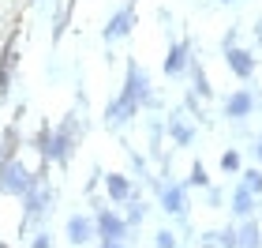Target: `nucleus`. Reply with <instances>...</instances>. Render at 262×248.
<instances>
[{
  "label": "nucleus",
  "mask_w": 262,
  "mask_h": 248,
  "mask_svg": "<svg viewBox=\"0 0 262 248\" xmlns=\"http://www.w3.org/2000/svg\"><path fill=\"white\" fill-rule=\"evenodd\" d=\"M142 109H158V94H154V83L146 75V68H142L139 61H127L120 94L105 105V124L109 128H124V124L135 121Z\"/></svg>",
  "instance_id": "1"
},
{
  "label": "nucleus",
  "mask_w": 262,
  "mask_h": 248,
  "mask_svg": "<svg viewBox=\"0 0 262 248\" xmlns=\"http://www.w3.org/2000/svg\"><path fill=\"white\" fill-rule=\"evenodd\" d=\"M79 139H82V121L75 113H68L49 132V147L41 155V165H68L71 155H75V147H79Z\"/></svg>",
  "instance_id": "2"
},
{
  "label": "nucleus",
  "mask_w": 262,
  "mask_h": 248,
  "mask_svg": "<svg viewBox=\"0 0 262 248\" xmlns=\"http://www.w3.org/2000/svg\"><path fill=\"white\" fill-rule=\"evenodd\" d=\"M53 203H56V188L49 184V177L34 173L30 188L23 192V226H38L53 215Z\"/></svg>",
  "instance_id": "3"
},
{
  "label": "nucleus",
  "mask_w": 262,
  "mask_h": 248,
  "mask_svg": "<svg viewBox=\"0 0 262 248\" xmlns=\"http://www.w3.org/2000/svg\"><path fill=\"white\" fill-rule=\"evenodd\" d=\"M127 233H131V226L116 207H98L94 211V241L101 248H120L127 241Z\"/></svg>",
  "instance_id": "4"
},
{
  "label": "nucleus",
  "mask_w": 262,
  "mask_h": 248,
  "mask_svg": "<svg viewBox=\"0 0 262 248\" xmlns=\"http://www.w3.org/2000/svg\"><path fill=\"white\" fill-rule=\"evenodd\" d=\"M34 173L27 169V162L19 158V150H8L4 158H0V196L8 199H23V192L30 188Z\"/></svg>",
  "instance_id": "5"
},
{
  "label": "nucleus",
  "mask_w": 262,
  "mask_h": 248,
  "mask_svg": "<svg viewBox=\"0 0 262 248\" xmlns=\"http://www.w3.org/2000/svg\"><path fill=\"white\" fill-rule=\"evenodd\" d=\"M135 23H139V11H135V0H131V4L116 8L113 15H109V23L101 27V42H105V45H113V42H124L127 34L135 30Z\"/></svg>",
  "instance_id": "6"
},
{
  "label": "nucleus",
  "mask_w": 262,
  "mask_h": 248,
  "mask_svg": "<svg viewBox=\"0 0 262 248\" xmlns=\"http://www.w3.org/2000/svg\"><path fill=\"white\" fill-rule=\"evenodd\" d=\"M158 188V207L169 218H187V184L169 181V184H154Z\"/></svg>",
  "instance_id": "7"
},
{
  "label": "nucleus",
  "mask_w": 262,
  "mask_h": 248,
  "mask_svg": "<svg viewBox=\"0 0 262 248\" xmlns=\"http://www.w3.org/2000/svg\"><path fill=\"white\" fill-rule=\"evenodd\" d=\"M221 56H225V68H229V72L240 79V83H247L255 72H258V61H255V53L251 49H240V42L236 45H225L221 49Z\"/></svg>",
  "instance_id": "8"
},
{
  "label": "nucleus",
  "mask_w": 262,
  "mask_h": 248,
  "mask_svg": "<svg viewBox=\"0 0 262 248\" xmlns=\"http://www.w3.org/2000/svg\"><path fill=\"white\" fill-rule=\"evenodd\" d=\"M221 109H225L229 121H247V117H255V109H258V94L251 87H236L229 98H225Z\"/></svg>",
  "instance_id": "9"
},
{
  "label": "nucleus",
  "mask_w": 262,
  "mask_h": 248,
  "mask_svg": "<svg viewBox=\"0 0 262 248\" xmlns=\"http://www.w3.org/2000/svg\"><path fill=\"white\" fill-rule=\"evenodd\" d=\"M187 64H191V42L180 38V42L169 45V53H165V61H161V72L169 79H184L187 75Z\"/></svg>",
  "instance_id": "10"
},
{
  "label": "nucleus",
  "mask_w": 262,
  "mask_h": 248,
  "mask_svg": "<svg viewBox=\"0 0 262 248\" xmlns=\"http://www.w3.org/2000/svg\"><path fill=\"white\" fill-rule=\"evenodd\" d=\"M165 132H169L172 147H191L195 136H199V128L191 124V113H169V117H165Z\"/></svg>",
  "instance_id": "11"
},
{
  "label": "nucleus",
  "mask_w": 262,
  "mask_h": 248,
  "mask_svg": "<svg viewBox=\"0 0 262 248\" xmlns=\"http://www.w3.org/2000/svg\"><path fill=\"white\" fill-rule=\"evenodd\" d=\"M101 188H105V199H109V203H127V199L139 196V188H135V181H131L127 173H105Z\"/></svg>",
  "instance_id": "12"
},
{
  "label": "nucleus",
  "mask_w": 262,
  "mask_h": 248,
  "mask_svg": "<svg viewBox=\"0 0 262 248\" xmlns=\"http://www.w3.org/2000/svg\"><path fill=\"white\" fill-rule=\"evenodd\" d=\"M64 241L68 244H94V215H71L68 218V226H64Z\"/></svg>",
  "instance_id": "13"
},
{
  "label": "nucleus",
  "mask_w": 262,
  "mask_h": 248,
  "mask_svg": "<svg viewBox=\"0 0 262 248\" xmlns=\"http://www.w3.org/2000/svg\"><path fill=\"white\" fill-rule=\"evenodd\" d=\"M255 211H258V196H251L247 188L236 184L232 196H229V215H232L236 222H244V218H255Z\"/></svg>",
  "instance_id": "14"
},
{
  "label": "nucleus",
  "mask_w": 262,
  "mask_h": 248,
  "mask_svg": "<svg viewBox=\"0 0 262 248\" xmlns=\"http://www.w3.org/2000/svg\"><path fill=\"white\" fill-rule=\"evenodd\" d=\"M15 64H19V38H8L4 53H0V94H8V87H11V72H15Z\"/></svg>",
  "instance_id": "15"
},
{
  "label": "nucleus",
  "mask_w": 262,
  "mask_h": 248,
  "mask_svg": "<svg viewBox=\"0 0 262 248\" xmlns=\"http://www.w3.org/2000/svg\"><path fill=\"white\" fill-rule=\"evenodd\" d=\"M262 244V226L255 218H244L236 226V248H258Z\"/></svg>",
  "instance_id": "16"
},
{
  "label": "nucleus",
  "mask_w": 262,
  "mask_h": 248,
  "mask_svg": "<svg viewBox=\"0 0 262 248\" xmlns=\"http://www.w3.org/2000/svg\"><path fill=\"white\" fill-rule=\"evenodd\" d=\"M202 248H236V226H225V230H206L199 237Z\"/></svg>",
  "instance_id": "17"
},
{
  "label": "nucleus",
  "mask_w": 262,
  "mask_h": 248,
  "mask_svg": "<svg viewBox=\"0 0 262 248\" xmlns=\"http://www.w3.org/2000/svg\"><path fill=\"white\" fill-rule=\"evenodd\" d=\"M187 75H191V90L199 94V98H213L210 75H206V68L199 64V56H191V64H187Z\"/></svg>",
  "instance_id": "18"
},
{
  "label": "nucleus",
  "mask_w": 262,
  "mask_h": 248,
  "mask_svg": "<svg viewBox=\"0 0 262 248\" xmlns=\"http://www.w3.org/2000/svg\"><path fill=\"white\" fill-rule=\"evenodd\" d=\"M236 177H240V188H247L251 196H262V165H247Z\"/></svg>",
  "instance_id": "19"
},
{
  "label": "nucleus",
  "mask_w": 262,
  "mask_h": 248,
  "mask_svg": "<svg viewBox=\"0 0 262 248\" xmlns=\"http://www.w3.org/2000/svg\"><path fill=\"white\" fill-rule=\"evenodd\" d=\"M124 218H127V226H131V230L142 226V218H146V203H142L139 196H135V199H127V215H124Z\"/></svg>",
  "instance_id": "20"
},
{
  "label": "nucleus",
  "mask_w": 262,
  "mask_h": 248,
  "mask_svg": "<svg viewBox=\"0 0 262 248\" xmlns=\"http://www.w3.org/2000/svg\"><path fill=\"white\" fill-rule=\"evenodd\" d=\"M187 188H206L210 184V173H206V165L202 162H191V173H187V181H184Z\"/></svg>",
  "instance_id": "21"
},
{
  "label": "nucleus",
  "mask_w": 262,
  "mask_h": 248,
  "mask_svg": "<svg viewBox=\"0 0 262 248\" xmlns=\"http://www.w3.org/2000/svg\"><path fill=\"white\" fill-rule=\"evenodd\" d=\"M221 169H225V173H240V169H244V158H240V150H236V147H229V150L221 155Z\"/></svg>",
  "instance_id": "22"
},
{
  "label": "nucleus",
  "mask_w": 262,
  "mask_h": 248,
  "mask_svg": "<svg viewBox=\"0 0 262 248\" xmlns=\"http://www.w3.org/2000/svg\"><path fill=\"white\" fill-rule=\"evenodd\" d=\"M154 244H158V248H176L180 241H176L172 230H158V233H154Z\"/></svg>",
  "instance_id": "23"
},
{
  "label": "nucleus",
  "mask_w": 262,
  "mask_h": 248,
  "mask_svg": "<svg viewBox=\"0 0 262 248\" xmlns=\"http://www.w3.org/2000/svg\"><path fill=\"white\" fill-rule=\"evenodd\" d=\"M30 248H53V233H49V230H38V233L30 237Z\"/></svg>",
  "instance_id": "24"
},
{
  "label": "nucleus",
  "mask_w": 262,
  "mask_h": 248,
  "mask_svg": "<svg viewBox=\"0 0 262 248\" xmlns=\"http://www.w3.org/2000/svg\"><path fill=\"white\" fill-rule=\"evenodd\" d=\"M236 42H240V30L232 27V30H229V34H225V38H221V49H225V45H236Z\"/></svg>",
  "instance_id": "25"
},
{
  "label": "nucleus",
  "mask_w": 262,
  "mask_h": 248,
  "mask_svg": "<svg viewBox=\"0 0 262 248\" xmlns=\"http://www.w3.org/2000/svg\"><path fill=\"white\" fill-rule=\"evenodd\" d=\"M255 162H258V165H262V136H258V139H255Z\"/></svg>",
  "instance_id": "26"
},
{
  "label": "nucleus",
  "mask_w": 262,
  "mask_h": 248,
  "mask_svg": "<svg viewBox=\"0 0 262 248\" xmlns=\"http://www.w3.org/2000/svg\"><path fill=\"white\" fill-rule=\"evenodd\" d=\"M255 42H258V45H262V19H258V23H255Z\"/></svg>",
  "instance_id": "27"
},
{
  "label": "nucleus",
  "mask_w": 262,
  "mask_h": 248,
  "mask_svg": "<svg viewBox=\"0 0 262 248\" xmlns=\"http://www.w3.org/2000/svg\"><path fill=\"white\" fill-rule=\"evenodd\" d=\"M0 158H4V132H0Z\"/></svg>",
  "instance_id": "28"
},
{
  "label": "nucleus",
  "mask_w": 262,
  "mask_h": 248,
  "mask_svg": "<svg viewBox=\"0 0 262 248\" xmlns=\"http://www.w3.org/2000/svg\"><path fill=\"white\" fill-rule=\"evenodd\" d=\"M221 4H240V0H221Z\"/></svg>",
  "instance_id": "29"
}]
</instances>
